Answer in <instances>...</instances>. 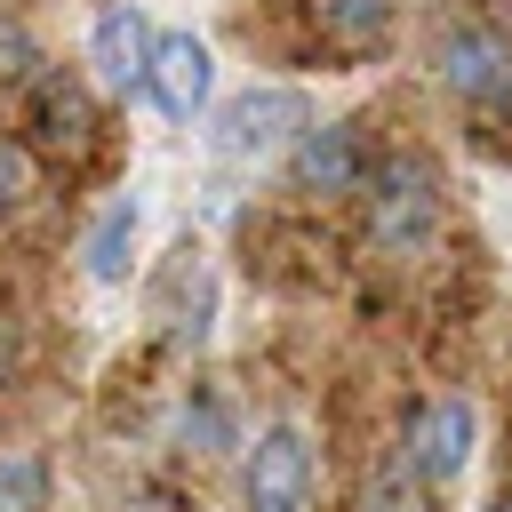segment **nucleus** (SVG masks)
I'll list each match as a JSON object with an SVG mask.
<instances>
[{
    "instance_id": "1",
    "label": "nucleus",
    "mask_w": 512,
    "mask_h": 512,
    "mask_svg": "<svg viewBox=\"0 0 512 512\" xmlns=\"http://www.w3.org/2000/svg\"><path fill=\"white\" fill-rule=\"evenodd\" d=\"M432 232H440V184H432V168L424 160H392L376 176V192H368V240L384 256H416V248H432Z\"/></svg>"
},
{
    "instance_id": "2",
    "label": "nucleus",
    "mask_w": 512,
    "mask_h": 512,
    "mask_svg": "<svg viewBox=\"0 0 512 512\" xmlns=\"http://www.w3.org/2000/svg\"><path fill=\"white\" fill-rule=\"evenodd\" d=\"M296 128H304V96H296V88H248L240 104H224L216 152H224V160H264V152H280Z\"/></svg>"
},
{
    "instance_id": "3",
    "label": "nucleus",
    "mask_w": 512,
    "mask_h": 512,
    "mask_svg": "<svg viewBox=\"0 0 512 512\" xmlns=\"http://www.w3.org/2000/svg\"><path fill=\"white\" fill-rule=\"evenodd\" d=\"M312 496V448L296 424H272L248 456V512H304Z\"/></svg>"
},
{
    "instance_id": "4",
    "label": "nucleus",
    "mask_w": 512,
    "mask_h": 512,
    "mask_svg": "<svg viewBox=\"0 0 512 512\" xmlns=\"http://www.w3.org/2000/svg\"><path fill=\"white\" fill-rule=\"evenodd\" d=\"M144 88H152V104H160L168 120H192V112L208 104V88H216L208 40H192V32L152 40V56H144Z\"/></svg>"
},
{
    "instance_id": "5",
    "label": "nucleus",
    "mask_w": 512,
    "mask_h": 512,
    "mask_svg": "<svg viewBox=\"0 0 512 512\" xmlns=\"http://www.w3.org/2000/svg\"><path fill=\"white\" fill-rule=\"evenodd\" d=\"M408 472L416 480H456L464 472V456H472V400H424L416 416H408Z\"/></svg>"
},
{
    "instance_id": "6",
    "label": "nucleus",
    "mask_w": 512,
    "mask_h": 512,
    "mask_svg": "<svg viewBox=\"0 0 512 512\" xmlns=\"http://www.w3.org/2000/svg\"><path fill=\"white\" fill-rule=\"evenodd\" d=\"M288 168H296L304 192H360V176H368L352 128H296L288 136Z\"/></svg>"
},
{
    "instance_id": "7",
    "label": "nucleus",
    "mask_w": 512,
    "mask_h": 512,
    "mask_svg": "<svg viewBox=\"0 0 512 512\" xmlns=\"http://www.w3.org/2000/svg\"><path fill=\"white\" fill-rule=\"evenodd\" d=\"M440 80H448L456 96H496V88H512V40L488 32V24L448 32V40H440Z\"/></svg>"
},
{
    "instance_id": "8",
    "label": "nucleus",
    "mask_w": 512,
    "mask_h": 512,
    "mask_svg": "<svg viewBox=\"0 0 512 512\" xmlns=\"http://www.w3.org/2000/svg\"><path fill=\"white\" fill-rule=\"evenodd\" d=\"M144 56H152V24H144L128 0L104 8L96 32H88V64H96V80H104V88H136V80H144Z\"/></svg>"
},
{
    "instance_id": "9",
    "label": "nucleus",
    "mask_w": 512,
    "mask_h": 512,
    "mask_svg": "<svg viewBox=\"0 0 512 512\" xmlns=\"http://www.w3.org/2000/svg\"><path fill=\"white\" fill-rule=\"evenodd\" d=\"M88 96H80V80H64V72H48L40 88H32V136L48 144V152H88Z\"/></svg>"
},
{
    "instance_id": "10",
    "label": "nucleus",
    "mask_w": 512,
    "mask_h": 512,
    "mask_svg": "<svg viewBox=\"0 0 512 512\" xmlns=\"http://www.w3.org/2000/svg\"><path fill=\"white\" fill-rule=\"evenodd\" d=\"M312 24L336 56H368L392 32V0H312Z\"/></svg>"
},
{
    "instance_id": "11",
    "label": "nucleus",
    "mask_w": 512,
    "mask_h": 512,
    "mask_svg": "<svg viewBox=\"0 0 512 512\" xmlns=\"http://www.w3.org/2000/svg\"><path fill=\"white\" fill-rule=\"evenodd\" d=\"M128 248H136V200H112V208L88 224V248H80V256H88V280H104V288L128 280Z\"/></svg>"
},
{
    "instance_id": "12",
    "label": "nucleus",
    "mask_w": 512,
    "mask_h": 512,
    "mask_svg": "<svg viewBox=\"0 0 512 512\" xmlns=\"http://www.w3.org/2000/svg\"><path fill=\"white\" fill-rule=\"evenodd\" d=\"M48 504V464L40 456H0V512H40Z\"/></svg>"
},
{
    "instance_id": "13",
    "label": "nucleus",
    "mask_w": 512,
    "mask_h": 512,
    "mask_svg": "<svg viewBox=\"0 0 512 512\" xmlns=\"http://www.w3.org/2000/svg\"><path fill=\"white\" fill-rule=\"evenodd\" d=\"M360 512H424V496H416V472H368V488H360Z\"/></svg>"
},
{
    "instance_id": "14",
    "label": "nucleus",
    "mask_w": 512,
    "mask_h": 512,
    "mask_svg": "<svg viewBox=\"0 0 512 512\" xmlns=\"http://www.w3.org/2000/svg\"><path fill=\"white\" fill-rule=\"evenodd\" d=\"M32 200V152L16 136H0V216H16Z\"/></svg>"
},
{
    "instance_id": "15",
    "label": "nucleus",
    "mask_w": 512,
    "mask_h": 512,
    "mask_svg": "<svg viewBox=\"0 0 512 512\" xmlns=\"http://www.w3.org/2000/svg\"><path fill=\"white\" fill-rule=\"evenodd\" d=\"M32 64V40H24V24H0V80H16Z\"/></svg>"
},
{
    "instance_id": "16",
    "label": "nucleus",
    "mask_w": 512,
    "mask_h": 512,
    "mask_svg": "<svg viewBox=\"0 0 512 512\" xmlns=\"http://www.w3.org/2000/svg\"><path fill=\"white\" fill-rule=\"evenodd\" d=\"M488 512H512V488H504V496H488Z\"/></svg>"
}]
</instances>
